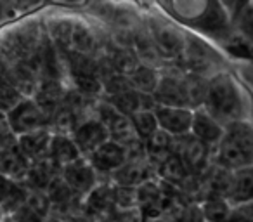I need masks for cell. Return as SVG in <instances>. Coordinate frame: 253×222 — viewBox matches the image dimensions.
Segmentation results:
<instances>
[{
    "label": "cell",
    "mask_w": 253,
    "mask_h": 222,
    "mask_svg": "<svg viewBox=\"0 0 253 222\" xmlns=\"http://www.w3.org/2000/svg\"><path fill=\"white\" fill-rule=\"evenodd\" d=\"M71 137H73L82 156L88 158L92 153L97 151L102 144H106L109 141V132L102 122H99L95 117H92L82 122Z\"/></svg>",
    "instance_id": "9c48e42d"
},
{
    "label": "cell",
    "mask_w": 253,
    "mask_h": 222,
    "mask_svg": "<svg viewBox=\"0 0 253 222\" xmlns=\"http://www.w3.org/2000/svg\"><path fill=\"white\" fill-rule=\"evenodd\" d=\"M68 87L64 85L63 80H57V78H43L40 82L39 89H37L35 95H33V101L40 106L43 113L49 117H52V113L56 109H59L64 104L68 97Z\"/></svg>",
    "instance_id": "7c38bea8"
},
{
    "label": "cell",
    "mask_w": 253,
    "mask_h": 222,
    "mask_svg": "<svg viewBox=\"0 0 253 222\" xmlns=\"http://www.w3.org/2000/svg\"><path fill=\"white\" fill-rule=\"evenodd\" d=\"M225 134V127L217 122L205 108L194 109L193 125H191V135L207 144L208 148L215 149Z\"/></svg>",
    "instance_id": "8fae6325"
},
{
    "label": "cell",
    "mask_w": 253,
    "mask_h": 222,
    "mask_svg": "<svg viewBox=\"0 0 253 222\" xmlns=\"http://www.w3.org/2000/svg\"><path fill=\"white\" fill-rule=\"evenodd\" d=\"M175 153L180 156L191 177H201L208 170V167L213 165L211 163L213 162V149L198 141L191 134L177 139Z\"/></svg>",
    "instance_id": "277c9868"
},
{
    "label": "cell",
    "mask_w": 253,
    "mask_h": 222,
    "mask_svg": "<svg viewBox=\"0 0 253 222\" xmlns=\"http://www.w3.org/2000/svg\"><path fill=\"white\" fill-rule=\"evenodd\" d=\"M148 32L155 44V49L163 63L180 61L186 50L187 35L172 21H165L163 18H151L148 21Z\"/></svg>",
    "instance_id": "3957f363"
},
{
    "label": "cell",
    "mask_w": 253,
    "mask_h": 222,
    "mask_svg": "<svg viewBox=\"0 0 253 222\" xmlns=\"http://www.w3.org/2000/svg\"><path fill=\"white\" fill-rule=\"evenodd\" d=\"M9 125L16 137L49 127V117L43 113L33 97H26L7 113Z\"/></svg>",
    "instance_id": "5b68a950"
},
{
    "label": "cell",
    "mask_w": 253,
    "mask_h": 222,
    "mask_svg": "<svg viewBox=\"0 0 253 222\" xmlns=\"http://www.w3.org/2000/svg\"><path fill=\"white\" fill-rule=\"evenodd\" d=\"M160 78H162V71L155 66H148V64H139V68L128 77L132 84V89L141 94L153 95L158 89Z\"/></svg>",
    "instance_id": "d6986e66"
},
{
    "label": "cell",
    "mask_w": 253,
    "mask_h": 222,
    "mask_svg": "<svg viewBox=\"0 0 253 222\" xmlns=\"http://www.w3.org/2000/svg\"><path fill=\"white\" fill-rule=\"evenodd\" d=\"M130 120L142 141L151 137V135L160 129L158 120H156V115H155V109H141V111H137L135 115H132Z\"/></svg>",
    "instance_id": "7402d4cb"
},
{
    "label": "cell",
    "mask_w": 253,
    "mask_h": 222,
    "mask_svg": "<svg viewBox=\"0 0 253 222\" xmlns=\"http://www.w3.org/2000/svg\"><path fill=\"white\" fill-rule=\"evenodd\" d=\"M232 222H253V201L234 207L232 212Z\"/></svg>",
    "instance_id": "83f0119b"
},
{
    "label": "cell",
    "mask_w": 253,
    "mask_h": 222,
    "mask_svg": "<svg viewBox=\"0 0 253 222\" xmlns=\"http://www.w3.org/2000/svg\"><path fill=\"white\" fill-rule=\"evenodd\" d=\"M87 160L99 176H111V174L120 170L130 160V153H128L126 148H123L122 144L109 139L97 151L92 153Z\"/></svg>",
    "instance_id": "30bf717a"
},
{
    "label": "cell",
    "mask_w": 253,
    "mask_h": 222,
    "mask_svg": "<svg viewBox=\"0 0 253 222\" xmlns=\"http://www.w3.org/2000/svg\"><path fill=\"white\" fill-rule=\"evenodd\" d=\"M109 179H111V182L115 184V186L137 189L139 186H142V184L148 182V180L156 179V169H155V165L146 158V155L130 156V160H128L120 170L111 174Z\"/></svg>",
    "instance_id": "8992f818"
},
{
    "label": "cell",
    "mask_w": 253,
    "mask_h": 222,
    "mask_svg": "<svg viewBox=\"0 0 253 222\" xmlns=\"http://www.w3.org/2000/svg\"><path fill=\"white\" fill-rule=\"evenodd\" d=\"M9 219H11L12 222H43V217H40L37 212H33L32 208L26 207V205H23L14 214L9 215Z\"/></svg>",
    "instance_id": "4316f807"
},
{
    "label": "cell",
    "mask_w": 253,
    "mask_h": 222,
    "mask_svg": "<svg viewBox=\"0 0 253 222\" xmlns=\"http://www.w3.org/2000/svg\"><path fill=\"white\" fill-rule=\"evenodd\" d=\"M213 165L231 172L253 167V120L225 127L224 137L213 149Z\"/></svg>",
    "instance_id": "7a4b0ae2"
},
{
    "label": "cell",
    "mask_w": 253,
    "mask_h": 222,
    "mask_svg": "<svg viewBox=\"0 0 253 222\" xmlns=\"http://www.w3.org/2000/svg\"><path fill=\"white\" fill-rule=\"evenodd\" d=\"M99 49V39L95 30L84 19H75L71 30L70 52L82 56H95Z\"/></svg>",
    "instance_id": "9a60e30c"
},
{
    "label": "cell",
    "mask_w": 253,
    "mask_h": 222,
    "mask_svg": "<svg viewBox=\"0 0 253 222\" xmlns=\"http://www.w3.org/2000/svg\"><path fill=\"white\" fill-rule=\"evenodd\" d=\"M49 158L59 167L61 170L64 167L71 165V163L82 160V153L78 151L77 144H75L73 137L70 135H52V142H50V151H49Z\"/></svg>",
    "instance_id": "e0dca14e"
},
{
    "label": "cell",
    "mask_w": 253,
    "mask_h": 222,
    "mask_svg": "<svg viewBox=\"0 0 253 222\" xmlns=\"http://www.w3.org/2000/svg\"><path fill=\"white\" fill-rule=\"evenodd\" d=\"M141 222H180L179 215L173 214H158V215H146L141 219Z\"/></svg>",
    "instance_id": "f1b7e54d"
},
{
    "label": "cell",
    "mask_w": 253,
    "mask_h": 222,
    "mask_svg": "<svg viewBox=\"0 0 253 222\" xmlns=\"http://www.w3.org/2000/svg\"><path fill=\"white\" fill-rule=\"evenodd\" d=\"M227 201L232 207L253 201V167H245V169L231 172Z\"/></svg>",
    "instance_id": "5bb4252c"
},
{
    "label": "cell",
    "mask_w": 253,
    "mask_h": 222,
    "mask_svg": "<svg viewBox=\"0 0 253 222\" xmlns=\"http://www.w3.org/2000/svg\"><path fill=\"white\" fill-rule=\"evenodd\" d=\"M193 109L175 108V106H155V115L160 131L167 132L172 137L180 139L191 134L193 125Z\"/></svg>",
    "instance_id": "52a82bcc"
},
{
    "label": "cell",
    "mask_w": 253,
    "mask_h": 222,
    "mask_svg": "<svg viewBox=\"0 0 253 222\" xmlns=\"http://www.w3.org/2000/svg\"><path fill=\"white\" fill-rule=\"evenodd\" d=\"M25 205L32 208L33 212H37L40 217H47V215L52 212V203H50V200L45 194V191L33 189V187H28V194H26V203Z\"/></svg>",
    "instance_id": "cb8c5ba5"
},
{
    "label": "cell",
    "mask_w": 253,
    "mask_h": 222,
    "mask_svg": "<svg viewBox=\"0 0 253 222\" xmlns=\"http://www.w3.org/2000/svg\"><path fill=\"white\" fill-rule=\"evenodd\" d=\"M175 137H172L170 134L163 131H156L151 137H148L144 141V155L149 162L155 165V169L169 158L172 153H175Z\"/></svg>",
    "instance_id": "2e32d148"
},
{
    "label": "cell",
    "mask_w": 253,
    "mask_h": 222,
    "mask_svg": "<svg viewBox=\"0 0 253 222\" xmlns=\"http://www.w3.org/2000/svg\"><path fill=\"white\" fill-rule=\"evenodd\" d=\"M203 108L224 127L253 120V94L236 75L218 71L207 82Z\"/></svg>",
    "instance_id": "6da1fadb"
},
{
    "label": "cell",
    "mask_w": 253,
    "mask_h": 222,
    "mask_svg": "<svg viewBox=\"0 0 253 222\" xmlns=\"http://www.w3.org/2000/svg\"><path fill=\"white\" fill-rule=\"evenodd\" d=\"M61 177L64 179V182L71 187L75 194L78 198L84 200L88 193L97 187L99 184V174L94 170V167L88 163L87 158H82L78 162L71 163V165L64 167L61 170Z\"/></svg>",
    "instance_id": "ba28073f"
},
{
    "label": "cell",
    "mask_w": 253,
    "mask_h": 222,
    "mask_svg": "<svg viewBox=\"0 0 253 222\" xmlns=\"http://www.w3.org/2000/svg\"><path fill=\"white\" fill-rule=\"evenodd\" d=\"M201 210L207 222H232L234 207L225 198H207L201 203Z\"/></svg>",
    "instance_id": "44dd1931"
},
{
    "label": "cell",
    "mask_w": 253,
    "mask_h": 222,
    "mask_svg": "<svg viewBox=\"0 0 253 222\" xmlns=\"http://www.w3.org/2000/svg\"><path fill=\"white\" fill-rule=\"evenodd\" d=\"M236 12H227L234 30L253 45V2H236Z\"/></svg>",
    "instance_id": "ffe728a7"
},
{
    "label": "cell",
    "mask_w": 253,
    "mask_h": 222,
    "mask_svg": "<svg viewBox=\"0 0 253 222\" xmlns=\"http://www.w3.org/2000/svg\"><path fill=\"white\" fill-rule=\"evenodd\" d=\"M156 179L173 187H182L191 179V176L187 172L186 165L182 163V160H180V156L177 153H172L169 158L163 160L156 167Z\"/></svg>",
    "instance_id": "ac0fdd59"
},
{
    "label": "cell",
    "mask_w": 253,
    "mask_h": 222,
    "mask_svg": "<svg viewBox=\"0 0 253 222\" xmlns=\"http://www.w3.org/2000/svg\"><path fill=\"white\" fill-rule=\"evenodd\" d=\"M52 135L54 134L50 132L49 127L30 132V134H25V135H19L18 148L30 163L40 162V160H43V158H49Z\"/></svg>",
    "instance_id": "4fadbf2b"
},
{
    "label": "cell",
    "mask_w": 253,
    "mask_h": 222,
    "mask_svg": "<svg viewBox=\"0 0 253 222\" xmlns=\"http://www.w3.org/2000/svg\"><path fill=\"white\" fill-rule=\"evenodd\" d=\"M16 144H18V137L14 135L11 125H9L7 113L0 111V151L14 148Z\"/></svg>",
    "instance_id": "484cf974"
},
{
    "label": "cell",
    "mask_w": 253,
    "mask_h": 222,
    "mask_svg": "<svg viewBox=\"0 0 253 222\" xmlns=\"http://www.w3.org/2000/svg\"><path fill=\"white\" fill-rule=\"evenodd\" d=\"M128 90H132V84L128 80V77H125V75L111 73L102 78V94H104V99L116 97V95H122Z\"/></svg>",
    "instance_id": "603a6c76"
},
{
    "label": "cell",
    "mask_w": 253,
    "mask_h": 222,
    "mask_svg": "<svg viewBox=\"0 0 253 222\" xmlns=\"http://www.w3.org/2000/svg\"><path fill=\"white\" fill-rule=\"evenodd\" d=\"M5 219H7V214H5V212H4V208L0 207V222H4Z\"/></svg>",
    "instance_id": "4dcf8cb0"
},
{
    "label": "cell",
    "mask_w": 253,
    "mask_h": 222,
    "mask_svg": "<svg viewBox=\"0 0 253 222\" xmlns=\"http://www.w3.org/2000/svg\"><path fill=\"white\" fill-rule=\"evenodd\" d=\"M66 222H92V221L85 217L84 214H80V215H71V217H66Z\"/></svg>",
    "instance_id": "f546056e"
},
{
    "label": "cell",
    "mask_w": 253,
    "mask_h": 222,
    "mask_svg": "<svg viewBox=\"0 0 253 222\" xmlns=\"http://www.w3.org/2000/svg\"><path fill=\"white\" fill-rule=\"evenodd\" d=\"M26 99L14 85H11L7 80L5 82H0V111H4V113H9L19 102Z\"/></svg>",
    "instance_id": "d4e9b609"
}]
</instances>
